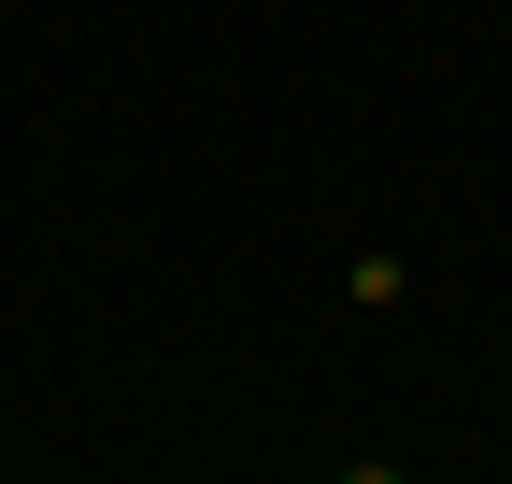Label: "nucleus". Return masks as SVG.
Instances as JSON below:
<instances>
[{
	"label": "nucleus",
	"instance_id": "f257e3e1",
	"mask_svg": "<svg viewBox=\"0 0 512 484\" xmlns=\"http://www.w3.org/2000/svg\"><path fill=\"white\" fill-rule=\"evenodd\" d=\"M342 299H356V314H399L413 271H399V257H356V271H342Z\"/></svg>",
	"mask_w": 512,
	"mask_h": 484
},
{
	"label": "nucleus",
	"instance_id": "f03ea898",
	"mask_svg": "<svg viewBox=\"0 0 512 484\" xmlns=\"http://www.w3.org/2000/svg\"><path fill=\"white\" fill-rule=\"evenodd\" d=\"M498 385H512V356H498Z\"/></svg>",
	"mask_w": 512,
	"mask_h": 484
}]
</instances>
